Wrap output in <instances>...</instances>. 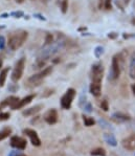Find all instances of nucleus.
I'll return each instance as SVG.
<instances>
[{"mask_svg":"<svg viewBox=\"0 0 135 156\" xmlns=\"http://www.w3.org/2000/svg\"><path fill=\"white\" fill-rule=\"evenodd\" d=\"M27 37H28V34H27V32H25V30L20 29V30L13 32L9 36L8 45L12 50H17V49H19L23 44H24V42L26 41Z\"/></svg>","mask_w":135,"mask_h":156,"instance_id":"nucleus-1","label":"nucleus"},{"mask_svg":"<svg viewBox=\"0 0 135 156\" xmlns=\"http://www.w3.org/2000/svg\"><path fill=\"white\" fill-rule=\"evenodd\" d=\"M24 67H25V59L21 58L20 60L17 61V63L15 64L13 71L11 75V79L13 82H18L19 80L22 78L23 71H24Z\"/></svg>","mask_w":135,"mask_h":156,"instance_id":"nucleus-2","label":"nucleus"},{"mask_svg":"<svg viewBox=\"0 0 135 156\" xmlns=\"http://www.w3.org/2000/svg\"><path fill=\"white\" fill-rule=\"evenodd\" d=\"M53 71V67L48 66V67H45L42 71L38 72V74L32 75V77L28 79V83L32 85H39L42 82V80H44L46 77H48L49 75Z\"/></svg>","mask_w":135,"mask_h":156,"instance_id":"nucleus-3","label":"nucleus"},{"mask_svg":"<svg viewBox=\"0 0 135 156\" xmlns=\"http://www.w3.org/2000/svg\"><path fill=\"white\" fill-rule=\"evenodd\" d=\"M75 96V90L73 88L67 89V91L65 92V94L61 99V107L63 109H69L71 107L72 101Z\"/></svg>","mask_w":135,"mask_h":156,"instance_id":"nucleus-4","label":"nucleus"},{"mask_svg":"<svg viewBox=\"0 0 135 156\" xmlns=\"http://www.w3.org/2000/svg\"><path fill=\"white\" fill-rule=\"evenodd\" d=\"M120 75V64H119V59L117 57H113L112 62H111V68H110V74H109V79L115 81L119 78Z\"/></svg>","mask_w":135,"mask_h":156,"instance_id":"nucleus-5","label":"nucleus"},{"mask_svg":"<svg viewBox=\"0 0 135 156\" xmlns=\"http://www.w3.org/2000/svg\"><path fill=\"white\" fill-rule=\"evenodd\" d=\"M91 74H92V81H96V82H102L103 80V75H104V67L101 63H96L92 66L91 69Z\"/></svg>","mask_w":135,"mask_h":156,"instance_id":"nucleus-6","label":"nucleus"},{"mask_svg":"<svg viewBox=\"0 0 135 156\" xmlns=\"http://www.w3.org/2000/svg\"><path fill=\"white\" fill-rule=\"evenodd\" d=\"M23 133L26 134V135L29 137L30 143L33 144V146H36V147H39L41 145V140H40L39 136H38V133L35 130L33 129H24L23 130Z\"/></svg>","mask_w":135,"mask_h":156,"instance_id":"nucleus-7","label":"nucleus"},{"mask_svg":"<svg viewBox=\"0 0 135 156\" xmlns=\"http://www.w3.org/2000/svg\"><path fill=\"white\" fill-rule=\"evenodd\" d=\"M44 120L48 125H54L58 122V112L56 109H49L44 114Z\"/></svg>","mask_w":135,"mask_h":156,"instance_id":"nucleus-8","label":"nucleus"},{"mask_svg":"<svg viewBox=\"0 0 135 156\" xmlns=\"http://www.w3.org/2000/svg\"><path fill=\"white\" fill-rule=\"evenodd\" d=\"M11 146L19 150H24L26 147V140L20 136H13L11 138Z\"/></svg>","mask_w":135,"mask_h":156,"instance_id":"nucleus-9","label":"nucleus"},{"mask_svg":"<svg viewBox=\"0 0 135 156\" xmlns=\"http://www.w3.org/2000/svg\"><path fill=\"white\" fill-rule=\"evenodd\" d=\"M122 146L125 150L127 151H134L135 150V134L134 135H130L123 139Z\"/></svg>","mask_w":135,"mask_h":156,"instance_id":"nucleus-10","label":"nucleus"},{"mask_svg":"<svg viewBox=\"0 0 135 156\" xmlns=\"http://www.w3.org/2000/svg\"><path fill=\"white\" fill-rule=\"evenodd\" d=\"M90 92L93 96H99L102 92V82H96V81H92L90 84Z\"/></svg>","mask_w":135,"mask_h":156,"instance_id":"nucleus-11","label":"nucleus"},{"mask_svg":"<svg viewBox=\"0 0 135 156\" xmlns=\"http://www.w3.org/2000/svg\"><path fill=\"white\" fill-rule=\"evenodd\" d=\"M35 96H36L35 94H29V95H26L25 98H23L22 100H19L18 104L13 108V109L16 110V109H21V108L25 107V106L28 105L29 103H32V101L35 99Z\"/></svg>","mask_w":135,"mask_h":156,"instance_id":"nucleus-12","label":"nucleus"},{"mask_svg":"<svg viewBox=\"0 0 135 156\" xmlns=\"http://www.w3.org/2000/svg\"><path fill=\"white\" fill-rule=\"evenodd\" d=\"M42 108H43L42 105H36V106H34V107H30V108H28V109L23 111L22 115L23 116H33V115H35L36 113L39 112Z\"/></svg>","mask_w":135,"mask_h":156,"instance_id":"nucleus-13","label":"nucleus"},{"mask_svg":"<svg viewBox=\"0 0 135 156\" xmlns=\"http://www.w3.org/2000/svg\"><path fill=\"white\" fill-rule=\"evenodd\" d=\"M19 100H20V99L17 98V96H9V98L5 99V100L2 102L1 106H11L12 109H13V108L18 104Z\"/></svg>","mask_w":135,"mask_h":156,"instance_id":"nucleus-14","label":"nucleus"},{"mask_svg":"<svg viewBox=\"0 0 135 156\" xmlns=\"http://www.w3.org/2000/svg\"><path fill=\"white\" fill-rule=\"evenodd\" d=\"M112 120H115L116 123H123V122H126V120H130V116L125 113H122V112H116L112 115Z\"/></svg>","mask_w":135,"mask_h":156,"instance_id":"nucleus-15","label":"nucleus"},{"mask_svg":"<svg viewBox=\"0 0 135 156\" xmlns=\"http://www.w3.org/2000/svg\"><path fill=\"white\" fill-rule=\"evenodd\" d=\"M9 71V67L3 68V69H1V71H0V87H3L4 84H5V81H6V78H8Z\"/></svg>","mask_w":135,"mask_h":156,"instance_id":"nucleus-16","label":"nucleus"},{"mask_svg":"<svg viewBox=\"0 0 135 156\" xmlns=\"http://www.w3.org/2000/svg\"><path fill=\"white\" fill-rule=\"evenodd\" d=\"M129 75L131 79L135 80V54H133L130 60V66H129Z\"/></svg>","mask_w":135,"mask_h":156,"instance_id":"nucleus-17","label":"nucleus"},{"mask_svg":"<svg viewBox=\"0 0 135 156\" xmlns=\"http://www.w3.org/2000/svg\"><path fill=\"white\" fill-rule=\"evenodd\" d=\"M105 139L107 140V143L111 146H116V139L112 134H105Z\"/></svg>","mask_w":135,"mask_h":156,"instance_id":"nucleus-18","label":"nucleus"},{"mask_svg":"<svg viewBox=\"0 0 135 156\" xmlns=\"http://www.w3.org/2000/svg\"><path fill=\"white\" fill-rule=\"evenodd\" d=\"M91 155L93 156H106V151L103 148H98L91 151Z\"/></svg>","mask_w":135,"mask_h":156,"instance_id":"nucleus-19","label":"nucleus"},{"mask_svg":"<svg viewBox=\"0 0 135 156\" xmlns=\"http://www.w3.org/2000/svg\"><path fill=\"white\" fill-rule=\"evenodd\" d=\"M11 132H12L11 129H4V130H2V131H0V141L8 137L9 134H11Z\"/></svg>","mask_w":135,"mask_h":156,"instance_id":"nucleus-20","label":"nucleus"},{"mask_svg":"<svg viewBox=\"0 0 135 156\" xmlns=\"http://www.w3.org/2000/svg\"><path fill=\"white\" fill-rule=\"evenodd\" d=\"M84 124H85V126H87V127L93 126V125L95 124V120L92 119V117L84 116Z\"/></svg>","mask_w":135,"mask_h":156,"instance_id":"nucleus-21","label":"nucleus"},{"mask_svg":"<svg viewBox=\"0 0 135 156\" xmlns=\"http://www.w3.org/2000/svg\"><path fill=\"white\" fill-rule=\"evenodd\" d=\"M9 112H1L0 113V120H8L9 119Z\"/></svg>","mask_w":135,"mask_h":156,"instance_id":"nucleus-22","label":"nucleus"},{"mask_svg":"<svg viewBox=\"0 0 135 156\" xmlns=\"http://www.w3.org/2000/svg\"><path fill=\"white\" fill-rule=\"evenodd\" d=\"M101 107H102V109H103L104 111H107V110L109 109V107H108V102L106 101V100L102 101V103H101Z\"/></svg>","mask_w":135,"mask_h":156,"instance_id":"nucleus-23","label":"nucleus"},{"mask_svg":"<svg viewBox=\"0 0 135 156\" xmlns=\"http://www.w3.org/2000/svg\"><path fill=\"white\" fill-rule=\"evenodd\" d=\"M106 9H110L112 8V0H105V3H104Z\"/></svg>","mask_w":135,"mask_h":156,"instance_id":"nucleus-24","label":"nucleus"},{"mask_svg":"<svg viewBox=\"0 0 135 156\" xmlns=\"http://www.w3.org/2000/svg\"><path fill=\"white\" fill-rule=\"evenodd\" d=\"M51 41H53V37H51V35H47L46 40H45V43H46V44H50Z\"/></svg>","mask_w":135,"mask_h":156,"instance_id":"nucleus-25","label":"nucleus"},{"mask_svg":"<svg viewBox=\"0 0 135 156\" xmlns=\"http://www.w3.org/2000/svg\"><path fill=\"white\" fill-rule=\"evenodd\" d=\"M131 88H132V91H133V94L135 95V83H134V84H132Z\"/></svg>","mask_w":135,"mask_h":156,"instance_id":"nucleus-26","label":"nucleus"},{"mask_svg":"<svg viewBox=\"0 0 135 156\" xmlns=\"http://www.w3.org/2000/svg\"><path fill=\"white\" fill-rule=\"evenodd\" d=\"M2 64H3V62H2V60L0 59V69H1V67H2Z\"/></svg>","mask_w":135,"mask_h":156,"instance_id":"nucleus-27","label":"nucleus"},{"mask_svg":"<svg viewBox=\"0 0 135 156\" xmlns=\"http://www.w3.org/2000/svg\"><path fill=\"white\" fill-rule=\"evenodd\" d=\"M124 2H125V3H126V4H128V3H129V2H130V0H124Z\"/></svg>","mask_w":135,"mask_h":156,"instance_id":"nucleus-28","label":"nucleus"},{"mask_svg":"<svg viewBox=\"0 0 135 156\" xmlns=\"http://www.w3.org/2000/svg\"><path fill=\"white\" fill-rule=\"evenodd\" d=\"M133 6H134V9H135V0H134V3H133Z\"/></svg>","mask_w":135,"mask_h":156,"instance_id":"nucleus-29","label":"nucleus"},{"mask_svg":"<svg viewBox=\"0 0 135 156\" xmlns=\"http://www.w3.org/2000/svg\"><path fill=\"white\" fill-rule=\"evenodd\" d=\"M19 156H25V155H23V154H21V155H19Z\"/></svg>","mask_w":135,"mask_h":156,"instance_id":"nucleus-30","label":"nucleus"}]
</instances>
